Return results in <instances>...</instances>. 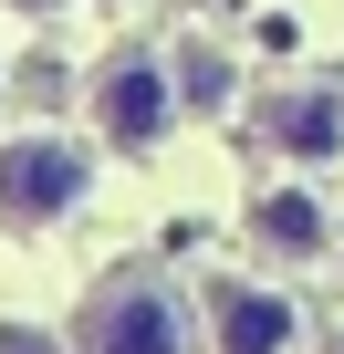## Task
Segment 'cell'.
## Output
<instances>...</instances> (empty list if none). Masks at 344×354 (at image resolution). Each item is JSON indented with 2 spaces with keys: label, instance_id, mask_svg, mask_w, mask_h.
Masks as SVG:
<instances>
[{
  "label": "cell",
  "instance_id": "6da1fadb",
  "mask_svg": "<svg viewBox=\"0 0 344 354\" xmlns=\"http://www.w3.org/2000/svg\"><path fill=\"white\" fill-rule=\"evenodd\" d=\"M84 188H94V156L73 136H11V146H0V219H11V230L63 219Z\"/></svg>",
  "mask_w": 344,
  "mask_h": 354
},
{
  "label": "cell",
  "instance_id": "7a4b0ae2",
  "mask_svg": "<svg viewBox=\"0 0 344 354\" xmlns=\"http://www.w3.org/2000/svg\"><path fill=\"white\" fill-rule=\"evenodd\" d=\"M73 354H188V313L167 302L156 281H115L94 313H84V344Z\"/></svg>",
  "mask_w": 344,
  "mask_h": 354
},
{
  "label": "cell",
  "instance_id": "3957f363",
  "mask_svg": "<svg viewBox=\"0 0 344 354\" xmlns=\"http://www.w3.org/2000/svg\"><path fill=\"white\" fill-rule=\"evenodd\" d=\"M167 73H156V53H115L105 63V84H94V125H105V146L115 156H146L156 136H167Z\"/></svg>",
  "mask_w": 344,
  "mask_h": 354
},
{
  "label": "cell",
  "instance_id": "277c9868",
  "mask_svg": "<svg viewBox=\"0 0 344 354\" xmlns=\"http://www.w3.org/2000/svg\"><path fill=\"white\" fill-rule=\"evenodd\" d=\"M209 323H219V354H282L302 313H292L282 292H251V281H219V292H209Z\"/></svg>",
  "mask_w": 344,
  "mask_h": 354
},
{
  "label": "cell",
  "instance_id": "5b68a950",
  "mask_svg": "<svg viewBox=\"0 0 344 354\" xmlns=\"http://www.w3.org/2000/svg\"><path fill=\"white\" fill-rule=\"evenodd\" d=\"M271 146L302 156V167H313V156H344V104H334V94H282V104H271Z\"/></svg>",
  "mask_w": 344,
  "mask_h": 354
},
{
  "label": "cell",
  "instance_id": "8992f818",
  "mask_svg": "<svg viewBox=\"0 0 344 354\" xmlns=\"http://www.w3.org/2000/svg\"><path fill=\"white\" fill-rule=\"evenodd\" d=\"M261 240H271L282 261H302V250H323V209H313L302 188H271V198H261Z\"/></svg>",
  "mask_w": 344,
  "mask_h": 354
},
{
  "label": "cell",
  "instance_id": "52a82bcc",
  "mask_svg": "<svg viewBox=\"0 0 344 354\" xmlns=\"http://www.w3.org/2000/svg\"><path fill=\"white\" fill-rule=\"evenodd\" d=\"M178 94H188L199 115H219V104H230V63H219V53H188V63H178Z\"/></svg>",
  "mask_w": 344,
  "mask_h": 354
},
{
  "label": "cell",
  "instance_id": "ba28073f",
  "mask_svg": "<svg viewBox=\"0 0 344 354\" xmlns=\"http://www.w3.org/2000/svg\"><path fill=\"white\" fill-rule=\"evenodd\" d=\"M0 354H53V344L42 333H0Z\"/></svg>",
  "mask_w": 344,
  "mask_h": 354
},
{
  "label": "cell",
  "instance_id": "9c48e42d",
  "mask_svg": "<svg viewBox=\"0 0 344 354\" xmlns=\"http://www.w3.org/2000/svg\"><path fill=\"white\" fill-rule=\"evenodd\" d=\"M11 11H63V0H11Z\"/></svg>",
  "mask_w": 344,
  "mask_h": 354
}]
</instances>
